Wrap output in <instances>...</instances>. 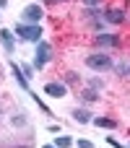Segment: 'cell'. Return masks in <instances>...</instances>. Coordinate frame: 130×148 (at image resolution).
<instances>
[{"mask_svg":"<svg viewBox=\"0 0 130 148\" xmlns=\"http://www.w3.org/2000/svg\"><path fill=\"white\" fill-rule=\"evenodd\" d=\"M16 34H18L21 39H26V42H39V39H42V29H39V23H31V26H26V23H16Z\"/></svg>","mask_w":130,"mask_h":148,"instance_id":"obj_1","label":"cell"},{"mask_svg":"<svg viewBox=\"0 0 130 148\" xmlns=\"http://www.w3.org/2000/svg\"><path fill=\"white\" fill-rule=\"evenodd\" d=\"M86 65L94 68V70H107L112 65V60H109V55H89L86 57Z\"/></svg>","mask_w":130,"mask_h":148,"instance_id":"obj_2","label":"cell"},{"mask_svg":"<svg viewBox=\"0 0 130 148\" xmlns=\"http://www.w3.org/2000/svg\"><path fill=\"white\" fill-rule=\"evenodd\" d=\"M50 62V44L47 42H39L36 44V57H34V68H44Z\"/></svg>","mask_w":130,"mask_h":148,"instance_id":"obj_3","label":"cell"},{"mask_svg":"<svg viewBox=\"0 0 130 148\" xmlns=\"http://www.w3.org/2000/svg\"><path fill=\"white\" fill-rule=\"evenodd\" d=\"M23 18L31 21V23H39V21H42V8H39V5H26V8H23Z\"/></svg>","mask_w":130,"mask_h":148,"instance_id":"obj_4","label":"cell"},{"mask_svg":"<svg viewBox=\"0 0 130 148\" xmlns=\"http://www.w3.org/2000/svg\"><path fill=\"white\" fill-rule=\"evenodd\" d=\"M44 94L63 99V96H65V86H63V83H47V86H44Z\"/></svg>","mask_w":130,"mask_h":148,"instance_id":"obj_5","label":"cell"},{"mask_svg":"<svg viewBox=\"0 0 130 148\" xmlns=\"http://www.w3.org/2000/svg\"><path fill=\"white\" fill-rule=\"evenodd\" d=\"M109 23H122L125 21V13L122 10H117V8H112V10H107V16H104Z\"/></svg>","mask_w":130,"mask_h":148,"instance_id":"obj_6","label":"cell"},{"mask_svg":"<svg viewBox=\"0 0 130 148\" xmlns=\"http://www.w3.org/2000/svg\"><path fill=\"white\" fill-rule=\"evenodd\" d=\"M0 42L5 44V49H8V52H13V36H10V31H8V29H0Z\"/></svg>","mask_w":130,"mask_h":148,"instance_id":"obj_7","label":"cell"},{"mask_svg":"<svg viewBox=\"0 0 130 148\" xmlns=\"http://www.w3.org/2000/svg\"><path fill=\"white\" fill-rule=\"evenodd\" d=\"M73 117H76V122H81V125H86V122L91 120V114H89L86 109H76V112H73Z\"/></svg>","mask_w":130,"mask_h":148,"instance_id":"obj_8","label":"cell"},{"mask_svg":"<svg viewBox=\"0 0 130 148\" xmlns=\"http://www.w3.org/2000/svg\"><path fill=\"white\" fill-rule=\"evenodd\" d=\"M96 42H99V44H117L120 39H117V36H112V34H99V36H96Z\"/></svg>","mask_w":130,"mask_h":148,"instance_id":"obj_9","label":"cell"},{"mask_svg":"<svg viewBox=\"0 0 130 148\" xmlns=\"http://www.w3.org/2000/svg\"><path fill=\"white\" fill-rule=\"evenodd\" d=\"M94 125H96V127H115L117 122H115V120H109V117H96V120H94Z\"/></svg>","mask_w":130,"mask_h":148,"instance_id":"obj_10","label":"cell"},{"mask_svg":"<svg viewBox=\"0 0 130 148\" xmlns=\"http://www.w3.org/2000/svg\"><path fill=\"white\" fill-rule=\"evenodd\" d=\"M55 146H57V148H70V146H73V140H70L68 135H60V138H55Z\"/></svg>","mask_w":130,"mask_h":148,"instance_id":"obj_11","label":"cell"},{"mask_svg":"<svg viewBox=\"0 0 130 148\" xmlns=\"http://www.w3.org/2000/svg\"><path fill=\"white\" fill-rule=\"evenodd\" d=\"M83 99H86V101H96L99 96H96V91H94V88H89V91H83Z\"/></svg>","mask_w":130,"mask_h":148,"instance_id":"obj_12","label":"cell"},{"mask_svg":"<svg viewBox=\"0 0 130 148\" xmlns=\"http://www.w3.org/2000/svg\"><path fill=\"white\" fill-rule=\"evenodd\" d=\"M109 146H115V148H125L122 143H120V140H115V138H109Z\"/></svg>","mask_w":130,"mask_h":148,"instance_id":"obj_13","label":"cell"},{"mask_svg":"<svg viewBox=\"0 0 130 148\" xmlns=\"http://www.w3.org/2000/svg\"><path fill=\"white\" fill-rule=\"evenodd\" d=\"M78 148H94V146H91L89 140H78Z\"/></svg>","mask_w":130,"mask_h":148,"instance_id":"obj_14","label":"cell"},{"mask_svg":"<svg viewBox=\"0 0 130 148\" xmlns=\"http://www.w3.org/2000/svg\"><path fill=\"white\" fill-rule=\"evenodd\" d=\"M102 0H83V5H99Z\"/></svg>","mask_w":130,"mask_h":148,"instance_id":"obj_15","label":"cell"},{"mask_svg":"<svg viewBox=\"0 0 130 148\" xmlns=\"http://www.w3.org/2000/svg\"><path fill=\"white\" fill-rule=\"evenodd\" d=\"M44 148H57V146H44Z\"/></svg>","mask_w":130,"mask_h":148,"instance_id":"obj_16","label":"cell"},{"mask_svg":"<svg viewBox=\"0 0 130 148\" xmlns=\"http://www.w3.org/2000/svg\"><path fill=\"white\" fill-rule=\"evenodd\" d=\"M128 73H130V68H128Z\"/></svg>","mask_w":130,"mask_h":148,"instance_id":"obj_17","label":"cell"}]
</instances>
